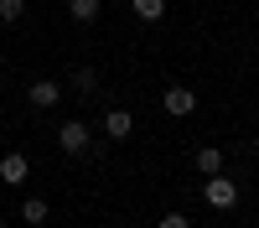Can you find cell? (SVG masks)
<instances>
[{"instance_id": "277c9868", "label": "cell", "mask_w": 259, "mask_h": 228, "mask_svg": "<svg viewBox=\"0 0 259 228\" xmlns=\"http://www.w3.org/2000/svg\"><path fill=\"white\" fill-rule=\"evenodd\" d=\"M192 109H197V94H192V88H166V114L187 119Z\"/></svg>"}, {"instance_id": "8fae6325", "label": "cell", "mask_w": 259, "mask_h": 228, "mask_svg": "<svg viewBox=\"0 0 259 228\" xmlns=\"http://www.w3.org/2000/svg\"><path fill=\"white\" fill-rule=\"evenodd\" d=\"M73 88H78V94H94V88H99V73H94V68H78V73H73Z\"/></svg>"}, {"instance_id": "9c48e42d", "label": "cell", "mask_w": 259, "mask_h": 228, "mask_svg": "<svg viewBox=\"0 0 259 228\" xmlns=\"http://www.w3.org/2000/svg\"><path fill=\"white\" fill-rule=\"evenodd\" d=\"M99 11H104L99 0H68V16L78 21V26H89V21H99Z\"/></svg>"}, {"instance_id": "5b68a950", "label": "cell", "mask_w": 259, "mask_h": 228, "mask_svg": "<svg viewBox=\"0 0 259 228\" xmlns=\"http://www.w3.org/2000/svg\"><path fill=\"white\" fill-rule=\"evenodd\" d=\"M104 135H114V140H130V135H135V119H130L124 109H109V114H104Z\"/></svg>"}, {"instance_id": "52a82bcc", "label": "cell", "mask_w": 259, "mask_h": 228, "mask_svg": "<svg viewBox=\"0 0 259 228\" xmlns=\"http://www.w3.org/2000/svg\"><path fill=\"white\" fill-rule=\"evenodd\" d=\"M197 171L202 176H218L223 171V151H218V145H202V151H197Z\"/></svg>"}, {"instance_id": "ba28073f", "label": "cell", "mask_w": 259, "mask_h": 228, "mask_svg": "<svg viewBox=\"0 0 259 228\" xmlns=\"http://www.w3.org/2000/svg\"><path fill=\"white\" fill-rule=\"evenodd\" d=\"M21 218H26L31 228H41V223H47V218H52V207H47V202H41V197H26V202H21Z\"/></svg>"}, {"instance_id": "7c38bea8", "label": "cell", "mask_w": 259, "mask_h": 228, "mask_svg": "<svg viewBox=\"0 0 259 228\" xmlns=\"http://www.w3.org/2000/svg\"><path fill=\"white\" fill-rule=\"evenodd\" d=\"M21 16H26V0H0V21H6V26L21 21Z\"/></svg>"}, {"instance_id": "3957f363", "label": "cell", "mask_w": 259, "mask_h": 228, "mask_svg": "<svg viewBox=\"0 0 259 228\" xmlns=\"http://www.w3.org/2000/svg\"><path fill=\"white\" fill-rule=\"evenodd\" d=\"M26 171H31V166H26V156H21V151H6V156H0V181H6V187H21V181H26Z\"/></svg>"}, {"instance_id": "30bf717a", "label": "cell", "mask_w": 259, "mask_h": 228, "mask_svg": "<svg viewBox=\"0 0 259 228\" xmlns=\"http://www.w3.org/2000/svg\"><path fill=\"white\" fill-rule=\"evenodd\" d=\"M130 6H135L140 21H161V16H166V0H130Z\"/></svg>"}, {"instance_id": "6da1fadb", "label": "cell", "mask_w": 259, "mask_h": 228, "mask_svg": "<svg viewBox=\"0 0 259 228\" xmlns=\"http://www.w3.org/2000/svg\"><path fill=\"white\" fill-rule=\"evenodd\" d=\"M202 197H207V207H218V213H228V207L239 202V187H233V181H228V176L218 171V176H207V181H202Z\"/></svg>"}, {"instance_id": "8992f818", "label": "cell", "mask_w": 259, "mask_h": 228, "mask_svg": "<svg viewBox=\"0 0 259 228\" xmlns=\"http://www.w3.org/2000/svg\"><path fill=\"white\" fill-rule=\"evenodd\" d=\"M31 104H36V109H52V104L62 99V88H57V83L52 78H41V83H31V94H26Z\"/></svg>"}, {"instance_id": "9a60e30c", "label": "cell", "mask_w": 259, "mask_h": 228, "mask_svg": "<svg viewBox=\"0 0 259 228\" xmlns=\"http://www.w3.org/2000/svg\"><path fill=\"white\" fill-rule=\"evenodd\" d=\"M0 228H6V223H0Z\"/></svg>"}, {"instance_id": "4fadbf2b", "label": "cell", "mask_w": 259, "mask_h": 228, "mask_svg": "<svg viewBox=\"0 0 259 228\" xmlns=\"http://www.w3.org/2000/svg\"><path fill=\"white\" fill-rule=\"evenodd\" d=\"M156 228H192V218H182V213H166Z\"/></svg>"}, {"instance_id": "7a4b0ae2", "label": "cell", "mask_w": 259, "mask_h": 228, "mask_svg": "<svg viewBox=\"0 0 259 228\" xmlns=\"http://www.w3.org/2000/svg\"><path fill=\"white\" fill-rule=\"evenodd\" d=\"M57 145H62L68 156H83V145H89V124H83V119H68V124L57 130Z\"/></svg>"}, {"instance_id": "5bb4252c", "label": "cell", "mask_w": 259, "mask_h": 228, "mask_svg": "<svg viewBox=\"0 0 259 228\" xmlns=\"http://www.w3.org/2000/svg\"><path fill=\"white\" fill-rule=\"evenodd\" d=\"M254 151H259V140H254Z\"/></svg>"}]
</instances>
